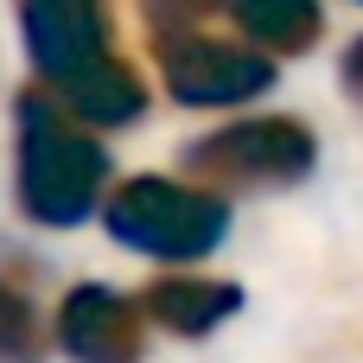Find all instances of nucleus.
<instances>
[{
    "instance_id": "1",
    "label": "nucleus",
    "mask_w": 363,
    "mask_h": 363,
    "mask_svg": "<svg viewBox=\"0 0 363 363\" xmlns=\"http://www.w3.org/2000/svg\"><path fill=\"white\" fill-rule=\"evenodd\" d=\"M19 211L45 230H77L96 217L108 191V153L83 121L57 108V96H19V166H13Z\"/></svg>"
},
{
    "instance_id": "2",
    "label": "nucleus",
    "mask_w": 363,
    "mask_h": 363,
    "mask_svg": "<svg viewBox=\"0 0 363 363\" xmlns=\"http://www.w3.org/2000/svg\"><path fill=\"white\" fill-rule=\"evenodd\" d=\"M102 223L121 249L153 255V262H198L230 236V204L217 191L140 172L128 185H115V198H102Z\"/></svg>"
},
{
    "instance_id": "3",
    "label": "nucleus",
    "mask_w": 363,
    "mask_h": 363,
    "mask_svg": "<svg viewBox=\"0 0 363 363\" xmlns=\"http://www.w3.org/2000/svg\"><path fill=\"white\" fill-rule=\"evenodd\" d=\"M319 166V134L294 115H249L185 147V172L198 191H287Z\"/></svg>"
},
{
    "instance_id": "4",
    "label": "nucleus",
    "mask_w": 363,
    "mask_h": 363,
    "mask_svg": "<svg viewBox=\"0 0 363 363\" xmlns=\"http://www.w3.org/2000/svg\"><path fill=\"white\" fill-rule=\"evenodd\" d=\"M160 83L185 108H236L274 89V57L230 38L179 32V38H160Z\"/></svg>"
},
{
    "instance_id": "5",
    "label": "nucleus",
    "mask_w": 363,
    "mask_h": 363,
    "mask_svg": "<svg viewBox=\"0 0 363 363\" xmlns=\"http://www.w3.org/2000/svg\"><path fill=\"white\" fill-rule=\"evenodd\" d=\"M19 38L51 89L96 70L102 57H115V32H108L102 0H19Z\"/></svg>"
},
{
    "instance_id": "6",
    "label": "nucleus",
    "mask_w": 363,
    "mask_h": 363,
    "mask_svg": "<svg viewBox=\"0 0 363 363\" xmlns=\"http://www.w3.org/2000/svg\"><path fill=\"white\" fill-rule=\"evenodd\" d=\"M140 300L108 281H83L57 306V351L70 363H140Z\"/></svg>"
},
{
    "instance_id": "7",
    "label": "nucleus",
    "mask_w": 363,
    "mask_h": 363,
    "mask_svg": "<svg viewBox=\"0 0 363 363\" xmlns=\"http://www.w3.org/2000/svg\"><path fill=\"white\" fill-rule=\"evenodd\" d=\"M140 313L172 338H211L217 325H230L242 313V287L217 281V274H166L140 294Z\"/></svg>"
},
{
    "instance_id": "8",
    "label": "nucleus",
    "mask_w": 363,
    "mask_h": 363,
    "mask_svg": "<svg viewBox=\"0 0 363 363\" xmlns=\"http://www.w3.org/2000/svg\"><path fill=\"white\" fill-rule=\"evenodd\" d=\"M51 96H57V108H64L70 121H83V128H128V121H140V108H147V83L134 77L128 57H102L96 70L57 83Z\"/></svg>"
},
{
    "instance_id": "9",
    "label": "nucleus",
    "mask_w": 363,
    "mask_h": 363,
    "mask_svg": "<svg viewBox=\"0 0 363 363\" xmlns=\"http://www.w3.org/2000/svg\"><path fill=\"white\" fill-rule=\"evenodd\" d=\"M230 19L242 26V38L268 57L287 51H313L325 32V6L319 0H230Z\"/></svg>"
},
{
    "instance_id": "10",
    "label": "nucleus",
    "mask_w": 363,
    "mask_h": 363,
    "mask_svg": "<svg viewBox=\"0 0 363 363\" xmlns=\"http://www.w3.org/2000/svg\"><path fill=\"white\" fill-rule=\"evenodd\" d=\"M0 363H45V319L13 281H0Z\"/></svg>"
},
{
    "instance_id": "11",
    "label": "nucleus",
    "mask_w": 363,
    "mask_h": 363,
    "mask_svg": "<svg viewBox=\"0 0 363 363\" xmlns=\"http://www.w3.org/2000/svg\"><path fill=\"white\" fill-rule=\"evenodd\" d=\"M223 0H140V13H147V26L160 32V38H179V32H198V19L204 13H217Z\"/></svg>"
},
{
    "instance_id": "12",
    "label": "nucleus",
    "mask_w": 363,
    "mask_h": 363,
    "mask_svg": "<svg viewBox=\"0 0 363 363\" xmlns=\"http://www.w3.org/2000/svg\"><path fill=\"white\" fill-rule=\"evenodd\" d=\"M338 77H345L351 102H363V38H351V45H345V64H338Z\"/></svg>"
},
{
    "instance_id": "13",
    "label": "nucleus",
    "mask_w": 363,
    "mask_h": 363,
    "mask_svg": "<svg viewBox=\"0 0 363 363\" xmlns=\"http://www.w3.org/2000/svg\"><path fill=\"white\" fill-rule=\"evenodd\" d=\"M357 6H363V0H357Z\"/></svg>"
}]
</instances>
